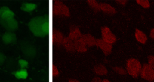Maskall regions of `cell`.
Masks as SVG:
<instances>
[{
  "instance_id": "obj_25",
  "label": "cell",
  "mask_w": 154,
  "mask_h": 82,
  "mask_svg": "<svg viewBox=\"0 0 154 82\" xmlns=\"http://www.w3.org/2000/svg\"><path fill=\"white\" fill-rule=\"evenodd\" d=\"M149 65L154 69V56H149L148 57Z\"/></svg>"
},
{
  "instance_id": "obj_2",
  "label": "cell",
  "mask_w": 154,
  "mask_h": 82,
  "mask_svg": "<svg viewBox=\"0 0 154 82\" xmlns=\"http://www.w3.org/2000/svg\"><path fill=\"white\" fill-rule=\"evenodd\" d=\"M141 65L140 62L135 59H129L127 61V72L133 77L137 78L141 71Z\"/></svg>"
},
{
  "instance_id": "obj_30",
  "label": "cell",
  "mask_w": 154,
  "mask_h": 82,
  "mask_svg": "<svg viewBox=\"0 0 154 82\" xmlns=\"http://www.w3.org/2000/svg\"><path fill=\"white\" fill-rule=\"evenodd\" d=\"M150 36L152 38L154 39V29H152L151 32H150Z\"/></svg>"
},
{
  "instance_id": "obj_28",
  "label": "cell",
  "mask_w": 154,
  "mask_h": 82,
  "mask_svg": "<svg viewBox=\"0 0 154 82\" xmlns=\"http://www.w3.org/2000/svg\"><path fill=\"white\" fill-rule=\"evenodd\" d=\"M91 82H102V80L99 77H96L93 79Z\"/></svg>"
},
{
  "instance_id": "obj_11",
  "label": "cell",
  "mask_w": 154,
  "mask_h": 82,
  "mask_svg": "<svg viewBox=\"0 0 154 82\" xmlns=\"http://www.w3.org/2000/svg\"><path fill=\"white\" fill-rule=\"evenodd\" d=\"M64 37L62 33L58 30H54L52 32V41L57 45L62 44Z\"/></svg>"
},
{
  "instance_id": "obj_4",
  "label": "cell",
  "mask_w": 154,
  "mask_h": 82,
  "mask_svg": "<svg viewBox=\"0 0 154 82\" xmlns=\"http://www.w3.org/2000/svg\"><path fill=\"white\" fill-rule=\"evenodd\" d=\"M52 12L55 15L65 16H70V11L68 7L60 1H54L52 4Z\"/></svg>"
},
{
  "instance_id": "obj_17",
  "label": "cell",
  "mask_w": 154,
  "mask_h": 82,
  "mask_svg": "<svg viewBox=\"0 0 154 82\" xmlns=\"http://www.w3.org/2000/svg\"><path fill=\"white\" fill-rule=\"evenodd\" d=\"M135 38L137 39V40L140 42H141L142 44H145L146 42L147 41V38L146 35L144 32H143L142 31H141L137 29L135 31Z\"/></svg>"
},
{
  "instance_id": "obj_32",
  "label": "cell",
  "mask_w": 154,
  "mask_h": 82,
  "mask_svg": "<svg viewBox=\"0 0 154 82\" xmlns=\"http://www.w3.org/2000/svg\"><path fill=\"white\" fill-rule=\"evenodd\" d=\"M102 82H110V81L106 79H104L102 80Z\"/></svg>"
},
{
  "instance_id": "obj_33",
  "label": "cell",
  "mask_w": 154,
  "mask_h": 82,
  "mask_svg": "<svg viewBox=\"0 0 154 82\" xmlns=\"http://www.w3.org/2000/svg\"><path fill=\"white\" fill-rule=\"evenodd\" d=\"M152 82H154V80H153V81H152Z\"/></svg>"
},
{
  "instance_id": "obj_8",
  "label": "cell",
  "mask_w": 154,
  "mask_h": 82,
  "mask_svg": "<svg viewBox=\"0 0 154 82\" xmlns=\"http://www.w3.org/2000/svg\"><path fill=\"white\" fill-rule=\"evenodd\" d=\"M96 45L103 51V52L106 56L109 54L111 53V50L112 48V44L106 42L102 39L97 40Z\"/></svg>"
},
{
  "instance_id": "obj_22",
  "label": "cell",
  "mask_w": 154,
  "mask_h": 82,
  "mask_svg": "<svg viewBox=\"0 0 154 82\" xmlns=\"http://www.w3.org/2000/svg\"><path fill=\"white\" fill-rule=\"evenodd\" d=\"M137 2L138 4L141 5L144 8H148L150 7V3L147 0H137Z\"/></svg>"
},
{
  "instance_id": "obj_29",
  "label": "cell",
  "mask_w": 154,
  "mask_h": 82,
  "mask_svg": "<svg viewBox=\"0 0 154 82\" xmlns=\"http://www.w3.org/2000/svg\"><path fill=\"white\" fill-rule=\"evenodd\" d=\"M126 1H119V0H117V2L120 4H122V5H125L126 3Z\"/></svg>"
},
{
  "instance_id": "obj_24",
  "label": "cell",
  "mask_w": 154,
  "mask_h": 82,
  "mask_svg": "<svg viewBox=\"0 0 154 82\" xmlns=\"http://www.w3.org/2000/svg\"><path fill=\"white\" fill-rule=\"evenodd\" d=\"M18 62H19V64L22 69H23V68L27 67V66L28 65V62L24 59H20V60H19Z\"/></svg>"
},
{
  "instance_id": "obj_16",
  "label": "cell",
  "mask_w": 154,
  "mask_h": 82,
  "mask_svg": "<svg viewBox=\"0 0 154 82\" xmlns=\"http://www.w3.org/2000/svg\"><path fill=\"white\" fill-rule=\"evenodd\" d=\"M99 7H100V9L106 13L112 14L116 13L115 8L112 6H111L109 4H108L106 3H100Z\"/></svg>"
},
{
  "instance_id": "obj_23",
  "label": "cell",
  "mask_w": 154,
  "mask_h": 82,
  "mask_svg": "<svg viewBox=\"0 0 154 82\" xmlns=\"http://www.w3.org/2000/svg\"><path fill=\"white\" fill-rule=\"evenodd\" d=\"M112 69L115 72H116L117 73H118L119 74L123 75V74H126V71L123 68H122V67H113Z\"/></svg>"
},
{
  "instance_id": "obj_20",
  "label": "cell",
  "mask_w": 154,
  "mask_h": 82,
  "mask_svg": "<svg viewBox=\"0 0 154 82\" xmlns=\"http://www.w3.org/2000/svg\"><path fill=\"white\" fill-rule=\"evenodd\" d=\"M37 7L36 4H33V3H23L20 9L26 12H31L33 11L34 9H35Z\"/></svg>"
},
{
  "instance_id": "obj_26",
  "label": "cell",
  "mask_w": 154,
  "mask_h": 82,
  "mask_svg": "<svg viewBox=\"0 0 154 82\" xmlns=\"http://www.w3.org/2000/svg\"><path fill=\"white\" fill-rule=\"evenodd\" d=\"M4 60H5V56H4V55L2 53H0V65L2 64V63H4Z\"/></svg>"
},
{
  "instance_id": "obj_15",
  "label": "cell",
  "mask_w": 154,
  "mask_h": 82,
  "mask_svg": "<svg viewBox=\"0 0 154 82\" xmlns=\"http://www.w3.org/2000/svg\"><path fill=\"white\" fill-rule=\"evenodd\" d=\"M62 44L64 46V47L68 51H73L75 50L74 42L72 40H70L69 37H64V39L63 40Z\"/></svg>"
},
{
  "instance_id": "obj_18",
  "label": "cell",
  "mask_w": 154,
  "mask_h": 82,
  "mask_svg": "<svg viewBox=\"0 0 154 82\" xmlns=\"http://www.w3.org/2000/svg\"><path fill=\"white\" fill-rule=\"evenodd\" d=\"M94 71L97 74L99 75H103L107 74L106 68L102 64H99L96 65L94 68Z\"/></svg>"
},
{
  "instance_id": "obj_9",
  "label": "cell",
  "mask_w": 154,
  "mask_h": 82,
  "mask_svg": "<svg viewBox=\"0 0 154 82\" xmlns=\"http://www.w3.org/2000/svg\"><path fill=\"white\" fill-rule=\"evenodd\" d=\"M81 35H82L81 34V32L77 26L75 25H72L70 26V32L68 37L70 40H72L73 41H75L81 38Z\"/></svg>"
},
{
  "instance_id": "obj_7",
  "label": "cell",
  "mask_w": 154,
  "mask_h": 82,
  "mask_svg": "<svg viewBox=\"0 0 154 82\" xmlns=\"http://www.w3.org/2000/svg\"><path fill=\"white\" fill-rule=\"evenodd\" d=\"M102 37V40L108 44H113L116 41V36L111 32L110 29L104 26L101 28Z\"/></svg>"
},
{
  "instance_id": "obj_10",
  "label": "cell",
  "mask_w": 154,
  "mask_h": 82,
  "mask_svg": "<svg viewBox=\"0 0 154 82\" xmlns=\"http://www.w3.org/2000/svg\"><path fill=\"white\" fill-rule=\"evenodd\" d=\"M14 14L7 7H2L0 9L1 19L4 20H8L14 18Z\"/></svg>"
},
{
  "instance_id": "obj_19",
  "label": "cell",
  "mask_w": 154,
  "mask_h": 82,
  "mask_svg": "<svg viewBox=\"0 0 154 82\" xmlns=\"http://www.w3.org/2000/svg\"><path fill=\"white\" fill-rule=\"evenodd\" d=\"M13 74L18 79H25L28 77V72L25 68L15 71Z\"/></svg>"
},
{
  "instance_id": "obj_3",
  "label": "cell",
  "mask_w": 154,
  "mask_h": 82,
  "mask_svg": "<svg viewBox=\"0 0 154 82\" xmlns=\"http://www.w3.org/2000/svg\"><path fill=\"white\" fill-rule=\"evenodd\" d=\"M20 48L23 54L28 59H32L36 55L35 47L29 41H23L20 44Z\"/></svg>"
},
{
  "instance_id": "obj_5",
  "label": "cell",
  "mask_w": 154,
  "mask_h": 82,
  "mask_svg": "<svg viewBox=\"0 0 154 82\" xmlns=\"http://www.w3.org/2000/svg\"><path fill=\"white\" fill-rule=\"evenodd\" d=\"M141 77L149 81L154 80V69L149 65L144 63L141 69Z\"/></svg>"
},
{
  "instance_id": "obj_21",
  "label": "cell",
  "mask_w": 154,
  "mask_h": 82,
  "mask_svg": "<svg viewBox=\"0 0 154 82\" xmlns=\"http://www.w3.org/2000/svg\"><path fill=\"white\" fill-rule=\"evenodd\" d=\"M87 3L95 11H98L100 10V7H99V4L97 2H96V1L88 0V1H87Z\"/></svg>"
},
{
  "instance_id": "obj_13",
  "label": "cell",
  "mask_w": 154,
  "mask_h": 82,
  "mask_svg": "<svg viewBox=\"0 0 154 82\" xmlns=\"http://www.w3.org/2000/svg\"><path fill=\"white\" fill-rule=\"evenodd\" d=\"M81 38L84 41L85 44L88 47H91L96 44V40L94 37L89 34H84L81 35Z\"/></svg>"
},
{
  "instance_id": "obj_14",
  "label": "cell",
  "mask_w": 154,
  "mask_h": 82,
  "mask_svg": "<svg viewBox=\"0 0 154 82\" xmlns=\"http://www.w3.org/2000/svg\"><path fill=\"white\" fill-rule=\"evenodd\" d=\"M74 45L75 50L79 52L83 53L87 51V45L81 38L74 41Z\"/></svg>"
},
{
  "instance_id": "obj_6",
  "label": "cell",
  "mask_w": 154,
  "mask_h": 82,
  "mask_svg": "<svg viewBox=\"0 0 154 82\" xmlns=\"http://www.w3.org/2000/svg\"><path fill=\"white\" fill-rule=\"evenodd\" d=\"M0 23L4 28H5L8 32H13L16 31L18 28V23L17 20L13 18L8 20L0 19Z\"/></svg>"
},
{
  "instance_id": "obj_12",
  "label": "cell",
  "mask_w": 154,
  "mask_h": 82,
  "mask_svg": "<svg viewBox=\"0 0 154 82\" xmlns=\"http://www.w3.org/2000/svg\"><path fill=\"white\" fill-rule=\"evenodd\" d=\"M2 40L6 44H11L16 40V36L12 32H7L2 35Z\"/></svg>"
},
{
  "instance_id": "obj_27",
  "label": "cell",
  "mask_w": 154,
  "mask_h": 82,
  "mask_svg": "<svg viewBox=\"0 0 154 82\" xmlns=\"http://www.w3.org/2000/svg\"><path fill=\"white\" fill-rule=\"evenodd\" d=\"M52 72H53V75H57L58 74V69L57 68L56 66H53V68H52Z\"/></svg>"
},
{
  "instance_id": "obj_1",
  "label": "cell",
  "mask_w": 154,
  "mask_h": 82,
  "mask_svg": "<svg viewBox=\"0 0 154 82\" xmlns=\"http://www.w3.org/2000/svg\"><path fill=\"white\" fill-rule=\"evenodd\" d=\"M28 27L32 34L39 37H44L49 33V19L46 16H38L32 19Z\"/></svg>"
},
{
  "instance_id": "obj_31",
  "label": "cell",
  "mask_w": 154,
  "mask_h": 82,
  "mask_svg": "<svg viewBox=\"0 0 154 82\" xmlns=\"http://www.w3.org/2000/svg\"><path fill=\"white\" fill-rule=\"evenodd\" d=\"M69 82H79V81L75 79H70V80H69Z\"/></svg>"
}]
</instances>
